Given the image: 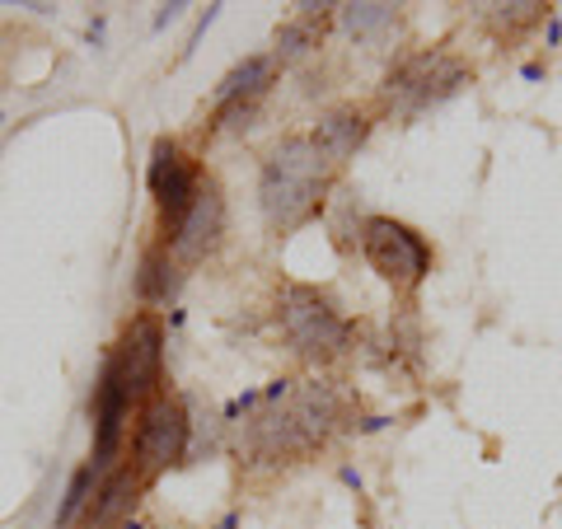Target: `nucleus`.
<instances>
[{
    "label": "nucleus",
    "instance_id": "nucleus-1",
    "mask_svg": "<svg viewBox=\"0 0 562 529\" xmlns=\"http://www.w3.org/2000/svg\"><path fill=\"white\" fill-rule=\"evenodd\" d=\"M268 413H258L249 421V454L258 460H295L310 454L314 446H324V436L333 431V421L342 417V403L328 384H291L277 380L268 394Z\"/></svg>",
    "mask_w": 562,
    "mask_h": 529
},
{
    "label": "nucleus",
    "instance_id": "nucleus-2",
    "mask_svg": "<svg viewBox=\"0 0 562 529\" xmlns=\"http://www.w3.org/2000/svg\"><path fill=\"white\" fill-rule=\"evenodd\" d=\"M333 183V160L310 136H286L262 160L258 173V202L272 230H295L324 206V192Z\"/></svg>",
    "mask_w": 562,
    "mask_h": 529
},
{
    "label": "nucleus",
    "instance_id": "nucleus-3",
    "mask_svg": "<svg viewBox=\"0 0 562 529\" xmlns=\"http://www.w3.org/2000/svg\"><path fill=\"white\" fill-rule=\"evenodd\" d=\"M281 333L286 342L301 351L310 361H324V357H338L351 342V324L333 309V300H324L319 291L310 286H286L281 291Z\"/></svg>",
    "mask_w": 562,
    "mask_h": 529
},
{
    "label": "nucleus",
    "instance_id": "nucleus-4",
    "mask_svg": "<svg viewBox=\"0 0 562 529\" xmlns=\"http://www.w3.org/2000/svg\"><path fill=\"white\" fill-rule=\"evenodd\" d=\"M361 254L366 262L398 291H417L431 272V249L417 230H408L394 216H371L361 225Z\"/></svg>",
    "mask_w": 562,
    "mask_h": 529
},
{
    "label": "nucleus",
    "instance_id": "nucleus-5",
    "mask_svg": "<svg viewBox=\"0 0 562 529\" xmlns=\"http://www.w3.org/2000/svg\"><path fill=\"white\" fill-rule=\"evenodd\" d=\"M460 85H469V66L450 52H417V57L398 61L384 80V103H394L398 113H422L431 103L450 99Z\"/></svg>",
    "mask_w": 562,
    "mask_h": 529
},
{
    "label": "nucleus",
    "instance_id": "nucleus-6",
    "mask_svg": "<svg viewBox=\"0 0 562 529\" xmlns=\"http://www.w3.org/2000/svg\"><path fill=\"white\" fill-rule=\"evenodd\" d=\"M188 450V417L173 398H150L140 413V431H136V473L140 483L165 473L169 464H179Z\"/></svg>",
    "mask_w": 562,
    "mask_h": 529
},
{
    "label": "nucleus",
    "instance_id": "nucleus-7",
    "mask_svg": "<svg viewBox=\"0 0 562 529\" xmlns=\"http://www.w3.org/2000/svg\"><path fill=\"white\" fill-rule=\"evenodd\" d=\"M127 408H132L127 375H122L117 357H109V361H103V370H99V384H94V454H90V464H94L99 473L113 464V454H117V446H122Z\"/></svg>",
    "mask_w": 562,
    "mask_h": 529
},
{
    "label": "nucleus",
    "instance_id": "nucleus-8",
    "mask_svg": "<svg viewBox=\"0 0 562 529\" xmlns=\"http://www.w3.org/2000/svg\"><path fill=\"white\" fill-rule=\"evenodd\" d=\"M146 183L155 192V202H160V216L169 225H179L188 216V206L198 202V173H192V165L179 155V146H169V140H155L150 150V169H146Z\"/></svg>",
    "mask_w": 562,
    "mask_h": 529
},
{
    "label": "nucleus",
    "instance_id": "nucleus-9",
    "mask_svg": "<svg viewBox=\"0 0 562 529\" xmlns=\"http://www.w3.org/2000/svg\"><path fill=\"white\" fill-rule=\"evenodd\" d=\"M221 230H225V202H221L216 183H202L198 188V202L188 206V216L173 225V235H169V258L173 262L202 258L211 244L221 239Z\"/></svg>",
    "mask_w": 562,
    "mask_h": 529
},
{
    "label": "nucleus",
    "instance_id": "nucleus-10",
    "mask_svg": "<svg viewBox=\"0 0 562 529\" xmlns=\"http://www.w3.org/2000/svg\"><path fill=\"white\" fill-rule=\"evenodd\" d=\"M113 357L122 365V375H127L132 398L150 394L155 384H160V365H165V333H160V324L140 314V319L132 324V333H127V342H122Z\"/></svg>",
    "mask_w": 562,
    "mask_h": 529
},
{
    "label": "nucleus",
    "instance_id": "nucleus-11",
    "mask_svg": "<svg viewBox=\"0 0 562 529\" xmlns=\"http://www.w3.org/2000/svg\"><path fill=\"white\" fill-rule=\"evenodd\" d=\"M272 76H277V61L268 57V52H258V57H244L231 76H225L221 85H216V103H221V122H235L239 117H249L254 113V103L268 94V85H272Z\"/></svg>",
    "mask_w": 562,
    "mask_h": 529
},
{
    "label": "nucleus",
    "instance_id": "nucleus-12",
    "mask_svg": "<svg viewBox=\"0 0 562 529\" xmlns=\"http://www.w3.org/2000/svg\"><path fill=\"white\" fill-rule=\"evenodd\" d=\"M136 492H140V473H136L132 464L113 469L109 479L99 483V492H94L90 510H85V529H117L122 520L132 516V506H136Z\"/></svg>",
    "mask_w": 562,
    "mask_h": 529
},
{
    "label": "nucleus",
    "instance_id": "nucleus-13",
    "mask_svg": "<svg viewBox=\"0 0 562 529\" xmlns=\"http://www.w3.org/2000/svg\"><path fill=\"white\" fill-rule=\"evenodd\" d=\"M366 132H371L366 113H357V109H338V113H324V117H319V127L310 132V140L328 155L333 165H342V160H351V155L361 150Z\"/></svg>",
    "mask_w": 562,
    "mask_h": 529
},
{
    "label": "nucleus",
    "instance_id": "nucleus-14",
    "mask_svg": "<svg viewBox=\"0 0 562 529\" xmlns=\"http://www.w3.org/2000/svg\"><path fill=\"white\" fill-rule=\"evenodd\" d=\"M328 10H338V5H301V20H291V24L277 29V52H272V61H301L305 52L319 43L314 14H328Z\"/></svg>",
    "mask_w": 562,
    "mask_h": 529
},
{
    "label": "nucleus",
    "instance_id": "nucleus-15",
    "mask_svg": "<svg viewBox=\"0 0 562 529\" xmlns=\"http://www.w3.org/2000/svg\"><path fill=\"white\" fill-rule=\"evenodd\" d=\"M173 286H179V268H173L169 249H150L146 258H140L136 295H140V300H150V305H160V300L173 295Z\"/></svg>",
    "mask_w": 562,
    "mask_h": 529
},
{
    "label": "nucleus",
    "instance_id": "nucleus-16",
    "mask_svg": "<svg viewBox=\"0 0 562 529\" xmlns=\"http://www.w3.org/2000/svg\"><path fill=\"white\" fill-rule=\"evenodd\" d=\"M338 20L351 38H380L384 29H394L398 10L384 5V0H361V5H338Z\"/></svg>",
    "mask_w": 562,
    "mask_h": 529
},
{
    "label": "nucleus",
    "instance_id": "nucleus-17",
    "mask_svg": "<svg viewBox=\"0 0 562 529\" xmlns=\"http://www.w3.org/2000/svg\"><path fill=\"white\" fill-rule=\"evenodd\" d=\"M99 483V469L94 464H80L76 473H70V483H66V492H61V506H57V516H52V525L57 529H70L80 520V510H90V502H94V487Z\"/></svg>",
    "mask_w": 562,
    "mask_h": 529
},
{
    "label": "nucleus",
    "instance_id": "nucleus-18",
    "mask_svg": "<svg viewBox=\"0 0 562 529\" xmlns=\"http://www.w3.org/2000/svg\"><path fill=\"white\" fill-rule=\"evenodd\" d=\"M543 10H549V5H539V0H506V5H483V14H487V20H492V24H502V29L535 24Z\"/></svg>",
    "mask_w": 562,
    "mask_h": 529
},
{
    "label": "nucleus",
    "instance_id": "nucleus-19",
    "mask_svg": "<svg viewBox=\"0 0 562 529\" xmlns=\"http://www.w3.org/2000/svg\"><path fill=\"white\" fill-rule=\"evenodd\" d=\"M183 14H188V5H183V0H169V5H160V10H155V29H169V24H179Z\"/></svg>",
    "mask_w": 562,
    "mask_h": 529
},
{
    "label": "nucleus",
    "instance_id": "nucleus-20",
    "mask_svg": "<svg viewBox=\"0 0 562 529\" xmlns=\"http://www.w3.org/2000/svg\"><path fill=\"white\" fill-rule=\"evenodd\" d=\"M342 483H347V487H357V492H361V473H357V469H342Z\"/></svg>",
    "mask_w": 562,
    "mask_h": 529
},
{
    "label": "nucleus",
    "instance_id": "nucleus-21",
    "mask_svg": "<svg viewBox=\"0 0 562 529\" xmlns=\"http://www.w3.org/2000/svg\"><path fill=\"white\" fill-rule=\"evenodd\" d=\"M221 529H235V520H225V525H221Z\"/></svg>",
    "mask_w": 562,
    "mask_h": 529
},
{
    "label": "nucleus",
    "instance_id": "nucleus-22",
    "mask_svg": "<svg viewBox=\"0 0 562 529\" xmlns=\"http://www.w3.org/2000/svg\"><path fill=\"white\" fill-rule=\"evenodd\" d=\"M0 122H5V117H0Z\"/></svg>",
    "mask_w": 562,
    "mask_h": 529
}]
</instances>
